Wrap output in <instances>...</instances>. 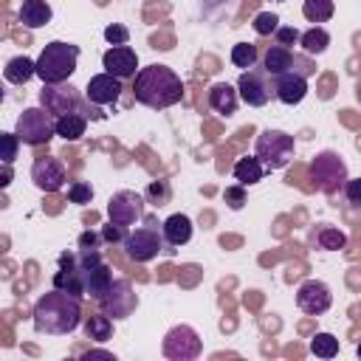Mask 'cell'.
<instances>
[{"label":"cell","instance_id":"cell-18","mask_svg":"<svg viewBox=\"0 0 361 361\" xmlns=\"http://www.w3.org/2000/svg\"><path fill=\"white\" fill-rule=\"evenodd\" d=\"M161 231H164V240H166L169 251H175V248L186 245V243L192 240V220H189L186 214H180V212H178V214H169V217L164 220Z\"/></svg>","mask_w":361,"mask_h":361},{"label":"cell","instance_id":"cell-20","mask_svg":"<svg viewBox=\"0 0 361 361\" xmlns=\"http://www.w3.org/2000/svg\"><path fill=\"white\" fill-rule=\"evenodd\" d=\"M51 17H54V11H51L48 0H23V3H20V11H17V20H20L25 28H31V31L48 25Z\"/></svg>","mask_w":361,"mask_h":361},{"label":"cell","instance_id":"cell-1","mask_svg":"<svg viewBox=\"0 0 361 361\" xmlns=\"http://www.w3.org/2000/svg\"><path fill=\"white\" fill-rule=\"evenodd\" d=\"M82 322V299L59 288L42 293L34 305V330L39 336H68Z\"/></svg>","mask_w":361,"mask_h":361},{"label":"cell","instance_id":"cell-24","mask_svg":"<svg viewBox=\"0 0 361 361\" xmlns=\"http://www.w3.org/2000/svg\"><path fill=\"white\" fill-rule=\"evenodd\" d=\"M3 76H6V82H11V85H25L31 76H37V62L28 59V56H14V59L6 62Z\"/></svg>","mask_w":361,"mask_h":361},{"label":"cell","instance_id":"cell-16","mask_svg":"<svg viewBox=\"0 0 361 361\" xmlns=\"http://www.w3.org/2000/svg\"><path fill=\"white\" fill-rule=\"evenodd\" d=\"M102 68L118 79H130L138 73V56L130 45H110L102 56Z\"/></svg>","mask_w":361,"mask_h":361},{"label":"cell","instance_id":"cell-10","mask_svg":"<svg viewBox=\"0 0 361 361\" xmlns=\"http://www.w3.org/2000/svg\"><path fill=\"white\" fill-rule=\"evenodd\" d=\"M99 305H102V310L116 322V319H127V316L135 310L138 296H135V290H133L130 279H113L110 290L99 299Z\"/></svg>","mask_w":361,"mask_h":361},{"label":"cell","instance_id":"cell-38","mask_svg":"<svg viewBox=\"0 0 361 361\" xmlns=\"http://www.w3.org/2000/svg\"><path fill=\"white\" fill-rule=\"evenodd\" d=\"M223 200H226L231 209H243V206H245V186H243V183L228 186V189L223 192Z\"/></svg>","mask_w":361,"mask_h":361},{"label":"cell","instance_id":"cell-33","mask_svg":"<svg viewBox=\"0 0 361 361\" xmlns=\"http://www.w3.org/2000/svg\"><path fill=\"white\" fill-rule=\"evenodd\" d=\"M251 25H254V31H257L259 37H271V34L279 28V17H276L274 11H259Z\"/></svg>","mask_w":361,"mask_h":361},{"label":"cell","instance_id":"cell-42","mask_svg":"<svg viewBox=\"0 0 361 361\" xmlns=\"http://www.w3.org/2000/svg\"><path fill=\"white\" fill-rule=\"evenodd\" d=\"M11 178H14V172H11V164H3V172H0V186L6 189V186L11 183Z\"/></svg>","mask_w":361,"mask_h":361},{"label":"cell","instance_id":"cell-31","mask_svg":"<svg viewBox=\"0 0 361 361\" xmlns=\"http://www.w3.org/2000/svg\"><path fill=\"white\" fill-rule=\"evenodd\" d=\"M310 353L319 358H336L338 355V338L333 333H316L310 338Z\"/></svg>","mask_w":361,"mask_h":361},{"label":"cell","instance_id":"cell-17","mask_svg":"<svg viewBox=\"0 0 361 361\" xmlns=\"http://www.w3.org/2000/svg\"><path fill=\"white\" fill-rule=\"evenodd\" d=\"M274 96L282 104H299L307 96V76L299 71H285L274 76Z\"/></svg>","mask_w":361,"mask_h":361},{"label":"cell","instance_id":"cell-28","mask_svg":"<svg viewBox=\"0 0 361 361\" xmlns=\"http://www.w3.org/2000/svg\"><path fill=\"white\" fill-rule=\"evenodd\" d=\"M259 59V51L254 42H237L231 45V65L234 68H243V71H251Z\"/></svg>","mask_w":361,"mask_h":361},{"label":"cell","instance_id":"cell-3","mask_svg":"<svg viewBox=\"0 0 361 361\" xmlns=\"http://www.w3.org/2000/svg\"><path fill=\"white\" fill-rule=\"evenodd\" d=\"M76 62H79V45L65 42V39H54L37 56V76L42 79V85L68 82L76 71Z\"/></svg>","mask_w":361,"mask_h":361},{"label":"cell","instance_id":"cell-22","mask_svg":"<svg viewBox=\"0 0 361 361\" xmlns=\"http://www.w3.org/2000/svg\"><path fill=\"white\" fill-rule=\"evenodd\" d=\"M110 285H113V274H110V265L107 262H99V265H93V268L85 271V296H90V299L99 302L110 290Z\"/></svg>","mask_w":361,"mask_h":361},{"label":"cell","instance_id":"cell-30","mask_svg":"<svg viewBox=\"0 0 361 361\" xmlns=\"http://www.w3.org/2000/svg\"><path fill=\"white\" fill-rule=\"evenodd\" d=\"M316 243H319V248H324V251H341V248L347 245V234L338 231V228H333V226H322V228L316 231Z\"/></svg>","mask_w":361,"mask_h":361},{"label":"cell","instance_id":"cell-43","mask_svg":"<svg viewBox=\"0 0 361 361\" xmlns=\"http://www.w3.org/2000/svg\"><path fill=\"white\" fill-rule=\"evenodd\" d=\"M82 358H85V361H90V358H113V361H116V355H113V353H104V350H90V353H85Z\"/></svg>","mask_w":361,"mask_h":361},{"label":"cell","instance_id":"cell-15","mask_svg":"<svg viewBox=\"0 0 361 361\" xmlns=\"http://www.w3.org/2000/svg\"><path fill=\"white\" fill-rule=\"evenodd\" d=\"M85 96H87V102H90V104H96V107L116 104V102H118V96H121V79H118V76H113V73H107V71H102V73H96V76H90V79H87Z\"/></svg>","mask_w":361,"mask_h":361},{"label":"cell","instance_id":"cell-8","mask_svg":"<svg viewBox=\"0 0 361 361\" xmlns=\"http://www.w3.org/2000/svg\"><path fill=\"white\" fill-rule=\"evenodd\" d=\"M161 350H164V355H166L169 361H192V358L200 355L203 341H200V336H197L195 327H189V324H175V327L164 336Z\"/></svg>","mask_w":361,"mask_h":361},{"label":"cell","instance_id":"cell-26","mask_svg":"<svg viewBox=\"0 0 361 361\" xmlns=\"http://www.w3.org/2000/svg\"><path fill=\"white\" fill-rule=\"evenodd\" d=\"M299 45H302L305 54L319 56V54L327 51V45H330V34H327L322 25H313V28H307V31L299 37Z\"/></svg>","mask_w":361,"mask_h":361},{"label":"cell","instance_id":"cell-37","mask_svg":"<svg viewBox=\"0 0 361 361\" xmlns=\"http://www.w3.org/2000/svg\"><path fill=\"white\" fill-rule=\"evenodd\" d=\"M104 39H107L110 45H127L130 31H127V25H121V23H110V25L104 28Z\"/></svg>","mask_w":361,"mask_h":361},{"label":"cell","instance_id":"cell-44","mask_svg":"<svg viewBox=\"0 0 361 361\" xmlns=\"http://www.w3.org/2000/svg\"><path fill=\"white\" fill-rule=\"evenodd\" d=\"M358 355H361V344H358Z\"/></svg>","mask_w":361,"mask_h":361},{"label":"cell","instance_id":"cell-27","mask_svg":"<svg viewBox=\"0 0 361 361\" xmlns=\"http://www.w3.org/2000/svg\"><path fill=\"white\" fill-rule=\"evenodd\" d=\"M85 336L93 341H107L113 336V319L102 310V313H90L85 319Z\"/></svg>","mask_w":361,"mask_h":361},{"label":"cell","instance_id":"cell-25","mask_svg":"<svg viewBox=\"0 0 361 361\" xmlns=\"http://www.w3.org/2000/svg\"><path fill=\"white\" fill-rule=\"evenodd\" d=\"M87 130V116L85 113H68L56 118V135H62L65 141H79Z\"/></svg>","mask_w":361,"mask_h":361},{"label":"cell","instance_id":"cell-21","mask_svg":"<svg viewBox=\"0 0 361 361\" xmlns=\"http://www.w3.org/2000/svg\"><path fill=\"white\" fill-rule=\"evenodd\" d=\"M237 102H240V93L228 85V82H214L209 87V107L220 116H234L237 110Z\"/></svg>","mask_w":361,"mask_h":361},{"label":"cell","instance_id":"cell-12","mask_svg":"<svg viewBox=\"0 0 361 361\" xmlns=\"http://www.w3.org/2000/svg\"><path fill=\"white\" fill-rule=\"evenodd\" d=\"M237 93H240V99H243L248 107H262V104L271 102L274 87H271L265 71H254V68H251V71H243V73H240V79H237Z\"/></svg>","mask_w":361,"mask_h":361},{"label":"cell","instance_id":"cell-2","mask_svg":"<svg viewBox=\"0 0 361 361\" xmlns=\"http://www.w3.org/2000/svg\"><path fill=\"white\" fill-rule=\"evenodd\" d=\"M133 96L144 107L164 110L183 99V82L169 65H147V68H138L135 73Z\"/></svg>","mask_w":361,"mask_h":361},{"label":"cell","instance_id":"cell-35","mask_svg":"<svg viewBox=\"0 0 361 361\" xmlns=\"http://www.w3.org/2000/svg\"><path fill=\"white\" fill-rule=\"evenodd\" d=\"M0 144H3V164H14V158H17V149H20V135L17 133H3L0 135Z\"/></svg>","mask_w":361,"mask_h":361},{"label":"cell","instance_id":"cell-45","mask_svg":"<svg viewBox=\"0 0 361 361\" xmlns=\"http://www.w3.org/2000/svg\"><path fill=\"white\" fill-rule=\"evenodd\" d=\"M279 3H285V0H279Z\"/></svg>","mask_w":361,"mask_h":361},{"label":"cell","instance_id":"cell-36","mask_svg":"<svg viewBox=\"0 0 361 361\" xmlns=\"http://www.w3.org/2000/svg\"><path fill=\"white\" fill-rule=\"evenodd\" d=\"M127 226H121V223H107L104 228H102V240L104 243H110V245H124V240H127Z\"/></svg>","mask_w":361,"mask_h":361},{"label":"cell","instance_id":"cell-40","mask_svg":"<svg viewBox=\"0 0 361 361\" xmlns=\"http://www.w3.org/2000/svg\"><path fill=\"white\" fill-rule=\"evenodd\" d=\"M274 37H276V45H285V48H288V45L299 42V37H302V34H299L293 25H279V28L274 31Z\"/></svg>","mask_w":361,"mask_h":361},{"label":"cell","instance_id":"cell-5","mask_svg":"<svg viewBox=\"0 0 361 361\" xmlns=\"http://www.w3.org/2000/svg\"><path fill=\"white\" fill-rule=\"evenodd\" d=\"M310 180H313V186H316L319 192H324V195L341 192L344 183H347V164H344V158H341L338 152H333V149L319 152V155L310 161Z\"/></svg>","mask_w":361,"mask_h":361},{"label":"cell","instance_id":"cell-7","mask_svg":"<svg viewBox=\"0 0 361 361\" xmlns=\"http://www.w3.org/2000/svg\"><path fill=\"white\" fill-rule=\"evenodd\" d=\"M161 251H169V248H166L164 231H158V228H152V226H141V228L130 231L127 240H124V254H127L133 262H149V259H155Z\"/></svg>","mask_w":361,"mask_h":361},{"label":"cell","instance_id":"cell-32","mask_svg":"<svg viewBox=\"0 0 361 361\" xmlns=\"http://www.w3.org/2000/svg\"><path fill=\"white\" fill-rule=\"evenodd\" d=\"M144 195L152 206H166L172 200V186H169V180H152Z\"/></svg>","mask_w":361,"mask_h":361},{"label":"cell","instance_id":"cell-14","mask_svg":"<svg viewBox=\"0 0 361 361\" xmlns=\"http://www.w3.org/2000/svg\"><path fill=\"white\" fill-rule=\"evenodd\" d=\"M31 180L39 192H59L68 180V172L62 166L59 158L54 155H45V158H37L34 166H31Z\"/></svg>","mask_w":361,"mask_h":361},{"label":"cell","instance_id":"cell-11","mask_svg":"<svg viewBox=\"0 0 361 361\" xmlns=\"http://www.w3.org/2000/svg\"><path fill=\"white\" fill-rule=\"evenodd\" d=\"M333 305V293H330V285L322 282V279H305L299 288H296V307L307 316H322L324 310H330Z\"/></svg>","mask_w":361,"mask_h":361},{"label":"cell","instance_id":"cell-4","mask_svg":"<svg viewBox=\"0 0 361 361\" xmlns=\"http://www.w3.org/2000/svg\"><path fill=\"white\" fill-rule=\"evenodd\" d=\"M296 152V144H293V135L285 133V130H262L257 135V144H254V155L262 161L265 169H282L290 164Z\"/></svg>","mask_w":361,"mask_h":361},{"label":"cell","instance_id":"cell-13","mask_svg":"<svg viewBox=\"0 0 361 361\" xmlns=\"http://www.w3.org/2000/svg\"><path fill=\"white\" fill-rule=\"evenodd\" d=\"M107 217L121 226H133L144 217V197L133 189H121L107 200Z\"/></svg>","mask_w":361,"mask_h":361},{"label":"cell","instance_id":"cell-39","mask_svg":"<svg viewBox=\"0 0 361 361\" xmlns=\"http://www.w3.org/2000/svg\"><path fill=\"white\" fill-rule=\"evenodd\" d=\"M344 197H347L350 206L361 209V178H347V183H344Z\"/></svg>","mask_w":361,"mask_h":361},{"label":"cell","instance_id":"cell-9","mask_svg":"<svg viewBox=\"0 0 361 361\" xmlns=\"http://www.w3.org/2000/svg\"><path fill=\"white\" fill-rule=\"evenodd\" d=\"M39 104L59 118V116H68V113H79L82 110V96H79V90L73 85H65V82H59V85H42Z\"/></svg>","mask_w":361,"mask_h":361},{"label":"cell","instance_id":"cell-29","mask_svg":"<svg viewBox=\"0 0 361 361\" xmlns=\"http://www.w3.org/2000/svg\"><path fill=\"white\" fill-rule=\"evenodd\" d=\"M333 11H336V3L333 0H305L302 3V14L310 20V23H327L330 17H333Z\"/></svg>","mask_w":361,"mask_h":361},{"label":"cell","instance_id":"cell-23","mask_svg":"<svg viewBox=\"0 0 361 361\" xmlns=\"http://www.w3.org/2000/svg\"><path fill=\"white\" fill-rule=\"evenodd\" d=\"M231 172H234V180H237V183L254 186V183L262 180L265 166H262V161H259L257 155H243V158L234 161V169H231Z\"/></svg>","mask_w":361,"mask_h":361},{"label":"cell","instance_id":"cell-34","mask_svg":"<svg viewBox=\"0 0 361 361\" xmlns=\"http://www.w3.org/2000/svg\"><path fill=\"white\" fill-rule=\"evenodd\" d=\"M68 200L71 203H90L93 200V186L87 180H73L68 186Z\"/></svg>","mask_w":361,"mask_h":361},{"label":"cell","instance_id":"cell-41","mask_svg":"<svg viewBox=\"0 0 361 361\" xmlns=\"http://www.w3.org/2000/svg\"><path fill=\"white\" fill-rule=\"evenodd\" d=\"M99 243H104L102 240V231L96 234V231H82L79 234V248H99Z\"/></svg>","mask_w":361,"mask_h":361},{"label":"cell","instance_id":"cell-6","mask_svg":"<svg viewBox=\"0 0 361 361\" xmlns=\"http://www.w3.org/2000/svg\"><path fill=\"white\" fill-rule=\"evenodd\" d=\"M14 133L20 135L23 144H31V147L45 144V141H51V138L56 135V116L48 113L42 104H39V107H25V110L17 116Z\"/></svg>","mask_w":361,"mask_h":361},{"label":"cell","instance_id":"cell-19","mask_svg":"<svg viewBox=\"0 0 361 361\" xmlns=\"http://www.w3.org/2000/svg\"><path fill=\"white\" fill-rule=\"evenodd\" d=\"M293 62H296V54L285 45H268L265 54H262V71L274 79L285 71H293Z\"/></svg>","mask_w":361,"mask_h":361}]
</instances>
